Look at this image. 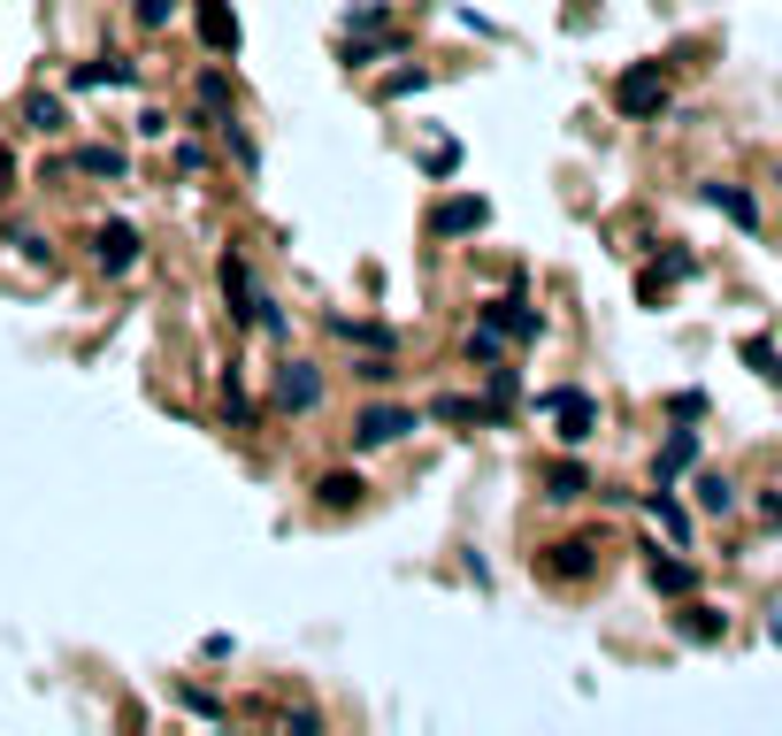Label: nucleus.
I'll return each instance as SVG.
<instances>
[{
	"label": "nucleus",
	"mask_w": 782,
	"mask_h": 736,
	"mask_svg": "<svg viewBox=\"0 0 782 736\" xmlns=\"http://www.w3.org/2000/svg\"><path fill=\"white\" fill-rule=\"evenodd\" d=\"M614 108L636 116V124H660V116H667V77H660V62H629L622 77H614Z\"/></svg>",
	"instance_id": "1"
},
{
	"label": "nucleus",
	"mask_w": 782,
	"mask_h": 736,
	"mask_svg": "<svg viewBox=\"0 0 782 736\" xmlns=\"http://www.w3.org/2000/svg\"><path fill=\"white\" fill-rule=\"evenodd\" d=\"M537 407L553 415V438L560 445H583L591 430H599V399H591V392H545Z\"/></svg>",
	"instance_id": "2"
},
{
	"label": "nucleus",
	"mask_w": 782,
	"mask_h": 736,
	"mask_svg": "<svg viewBox=\"0 0 782 736\" xmlns=\"http://www.w3.org/2000/svg\"><path fill=\"white\" fill-rule=\"evenodd\" d=\"M483 223H491V200H475V192H453L430 207V238H475Z\"/></svg>",
	"instance_id": "3"
},
{
	"label": "nucleus",
	"mask_w": 782,
	"mask_h": 736,
	"mask_svg": "<svg viewBox=\"0 0 782 736\" xmlns=\"http://www.w3.org/2000/svg\"><path fill=\"white\" fill-rule=\"evenodd\" d=\"M407 430H422V415H415V407H361V415H353V445H361V452H368V445L407 438Z\"/></svg>",
	"instance_id": "4"
},
{
	"label": "nucleus",
	"mask_w": 782,
	"mask_h": 736,
	"mask_svg": "<svg viewBox=\"0 0 782 736\" xmlns=\"http://www.w3.org/2000/svg\"><path fill=\"white\" fill-rule=\"evenodd\" d=\"M277 407H285V415H314V407H322V376H314L308 361H285V369H277Z\"/></svg>",
	"instance_id": "5"
},
{
	"label": "nucleus",
	"mask_w": 782,
	"mask_h": 736,
	"mask_svg": "<svg viewBox=\"0 0 782 736\" xmlns=\"http://www.w3.org/2000/svg\"><path fill=\"white\" fill-rule=\"evenodd\" d=\"M192 23H200L207 54H238V15H231V0H192Z\"/></svg>",
	"instance_id": "6"
},
{
	"label": "nucleus",
	"mask_w": 782,
	"mask_h": 736,
	"mask_svg": "<svg viewBox=\"0 0 782 736\" xmlns=\"http://www.w3.org/2000/svg\"><path fill=\"white\" fill-rule=\"evenodd\" d=\"M93 262H100L108 277H124V269L139 262V231H131V223H100V238H93Z\"/></svg>",
	"instance_id": "7"
},
{
	"label": "nucleus",
	"mask_w": 782,
	"mask_h": 736,
	"mask_svg": "<svg viewBox=\"0 0 782 736\" xmlns=\"http://www.w3.org/2000/svg\"><path fill=\"white\" fill-rule=\"evenodd\" d=\"M483 322H491V330H499V338H522V345H529V338H537V330H545V322H537V307H529V299H491V307H483Z\"/></svg>",
	"instance_id": "8"
},
{
	"label": "nucleus",
	"mask_w": 782,
	"mask_h": 736,
	"mask_svg": "<svg viewBox=\"0 0 782 736\" xmlns=\"http://www.w3.org/2000/svg\"><path fill=\"white\" fill-rule=\"evenodd\" d=\"M706 207H721L737 231H760V200H752L744 184H706Z\"/></svg>",
	"instance_id": "9"
},
{
	"label": "nucleus",
	"mask_w": 782,
	"mask_h": 736,
	"mask_svg": "<svg viewBox=\"0 0 782 736\" xmlns=\"http://www.w3.org/2000/svg\"><path fill=\"white\" fill-rule=\"evenodd\" d=\"M591 553H599L591 537H568V545H553V553H545V576H560V584H583V576H591Z\"/></svg>",
	"instance_id": "10"
},
{
	"label": "nucleus",
	"mask_w": 782,
	"mask_h": 736,
	"mask_svg": "<svg viewBox=\"0 0 782 736\" xmlns=\"http://www.w3.org/2000/svg\"><path fill=\"white\" fill-rule=\"evenodd\" d=\"M652 590H660V598H690V590H698V568H690V561H660V553H652Z\"/></svg>",
	"instance_id": "11"
},
{
	"label": "nucleus",
	"mask_w": 782,
	"mask_h": 736,
	"mask_svg": "<svg viewBox=\"0 0 782 736\" xmlns=\"http://www.w3.org/2000/svg\"><path fill=\"white\" fill-rule=\"evenodd\" d=\"M690 460H698V430H675V438L660 445V468H652V476H660V483H675Z\"/></svg>",
	"instance_id": "12"
},
{
	"label": "nucleus",
	"mask_w": 782,
	"mask_h": 736,
	"mask_svg": "<svg viewBox=\"0 0 782 736\" xmlns=\"http://www.w3.org/2000/svg\"><path fill=\"white\" fill-rule=\"evenodd\" d=\"M545 491H553V499H583V491H591V468H583V460H553V468H545Z\"/></svg>",
	"instance_id": "13"
},
{
	"label": "nucleus",
	"mask_w": 782,
	"mask_h": 736,
	"mask_svg": "<svg viewBox=\"0 0 782 736\" xmlns=\"http://www.w3.org/2000/svg\"><path fill=\"white\" fill-rule=\"evenodd\" d=\"M361 491H368V483H361L353 468H330V476L314 483V499H322V506H361Z\"/></svg>",
	"instance_id": "14"
},
{
	"label": "nucleus",
	"mask_w": 782,
	"mask_h": 736,
	"mask_svg": "<svg viewBox=\"0 0 782 736\" xmlns=\"http://www.w3.org/2000/svg\"><path fill=\"white\" fill-rule=\"evenodd\" d=\"M675 629H683L690 644H721V614H714V606H683V614H675Z\"/></svg>",
	"instance_id": "15"
},
{
	"label": "nucleus",
	"mask_w": 782,
	"mask_h": 736,
	"mask_svg": "<svg viewBox=\"0 0 782 736\" xmlns=\"http://www.w3.org/2000/svg\"><path fill=\"white\" fill-rule=\"evenodd\" d=\"M698 506H706V514H737V483L706 468V476H698Z\"/></svg>",
	"instance_id": "16"
},
{
	"label": "nucleus",
	"mask_w": 782,
	"mask_h": 736,
	"mask_svg": "<svg viewBox=\"0 0 782 736\" xmlns=\"http://www.w3.org/2000/svg\"><path fill=\"white\" fill-rule=\"evenodd\" d=\"M23 116H31V131H62V124H69V108H62L54 93H31V100H23Z\"/></svg>",
	"instance_id": "17"
},
{
	"label": "nucleus",
	"mask_w": 782,
	"mask_h": 736,
	"mask_svg": "<svg viewBox=\"0 0 782 736\" xmlns=\"http://www.w3.org/2000/svg\"><path fill=\"white\" fill-rule=\"evenodd\" d=\"M77 85H139V70H131V62H85Z\"/></svg>",
	"instance_id": "18"
},
{
	"label": "nucleus",
	"mask_w": 782,
	"mask_h": 736,
	"mask_svg": "<svg viewBox=\"0 0 782 736\" xmlns=\"http://www.w3.org/2000/svg\"><path fill=\"white\" fill-rule=\"evenodd\" d=\"M652 522H660V530H667V537H690V514H683V506H675V499H667V483H660V491H652Z\"/></svg>",
	"instance_id": "19"
},
{
	"label": "nucleus",
	"mask_w": 782,
	"mask_h": 736,
	"mask_svg": "<svg viewBox=\"0 0 782 736\" xmlns=\"http://www.w3.org/2000/svg\"><path fill=\"white\" fill-rule=\"evenodd\" d=\"M744 361H752V376H768V384H782V353L768 345V338H744Z\"/></svg>",
	"instance_id": "20"
},
{
	"label": "nucleus",
	"mask_w": 782,
	"mask_h": 736,
	"mask_svg": "<svg viewBox=\"0 0 782 736\" xmlns=\"http://www.w3.org/2000/svg\"><path fill=\"white\" fill-rule=\"evenodd\" d=\"M200 108H207V116H231V77H223V70L200 77Z\"/></svg>",
	"instance_id": "21"
},
{
	"label": "nucleus",
	"mask_w": 782,
	"mask_h": 736,
	"mask_svg": "<svg viewBox=\"0 0 782 736\" xmlns=\"http://www.w3.org/2000/svg\"><path fill=\"white\" fill-rule=\"evenodd\" d=\"M330 330H338V338H361V345H392L384 322H345V314H330Z\"/></svg>",
	"instance_id": "22"
},
{
	"label": "nucleus",
	"mask_w": 782,
	"mask_h": 736,
	"mask_svg": "<svg viewBox=\"0 0 782 736\" xmlns=\"http://www.w3.org/2000/svg\"><path fill=\"white\" fill-rule=\"evenodd\" d=\"M77 169H93V177H124V153H116V147H85V153H77Z\"/></svg>",
	"instance_id": "23"
},
{
	"label": "nucleus",
	"mask_w": 782,
	"mask_h": 736,
	"mask_svg": "<svg viewBox=\"0 0 782 736\" xmlns=\"http://www.w3.org/2000/svg\"><path fill=\"white\" fill-rule=\"evenodd\" d=\"M430 415H438V423H483L475 399H430Z\"/></svg>",
	"instance_id": "24"
},
{
	"label": "nucleus",
	"mask_w": 782,
	"mask_h": 736,
	"mask_svg": "<svg viewBox=\"0 0 782 736\" xmlns=\"http://www.w3.org/2000/svg\"><path fill=\"white\" fill-rule=\"evenodd\" d=\"M667 415H675V423H698V415H706V392H675Z\"/></svg>",
	"instance_id": "25"
},
{
	"label": "nucleus",
	"mask_w": 782,
	"mask_h": 736,
	"mask_svg": "<svg viewBox=\"0 0 782 736\" xmlns=\"http://www.w3.org/2000/svg\"><path fill=\"white\" fill-rule=\"evenodd\" d=\"M469 361H499V330H491V322L469 330Z\"/></svg>",
	"instance_id": "26"
},
{
	"label": "nucleus",
	"mask_w": 782,
	"mask_h": 736,
	"mask_svg": "<svg viewBox=\"0 0 782 736\" xmlns=\"http://www.w3.org/2000/svg\"><path fill=\"white\" fill-rule=\"evenodd\" d=\"M392 46H399V39H368V46H345V62H353V70H368V62H376V54H392Z\"/></svg>",
	"instance_id": "27"
},
{
	"label": "nucleus",
	"mask_w": 782,
	"mask_h": 736,
	"mask_svg": "<svg viewBox=\"0 0 782 736\" xmlns=\"http://www.w3.org/2000/svg\"><path fill=\"white\" fill-rule=\"evenodd\" d=\"M422 85H430L422 70H399V77H384V100H399V93H422Z\"/></svg>",
	"instance_id": "28"
},
{
	"label": "nucleus",
	"mask_w": 782,
	"mask_h": 736,
	"mask_svg": "<svg viewBox=\"0 0 782 736\" xmlns=\"http://www.w3.org/2000/svg\"><path fill=\"white\" fill-rule=\"evenodd\" d=\"M169 8L176 0H139V23H169Z\"/></svg>",
	"instance_id": "29"
},
{
	"label": "nucleus",
	"mask_w": 782,
	"mask_h": 736,
	"mask_svg": "<svg viewBox=\"0 0 782 736\" xmlns=\"http://www.w3.org/2000/svg\"><path fill=\"white\" fill-rule=\"evenodd\" d=\"M8 192H15V153L0 147V200H8Z\"/></svg>",
	"instance_id": "30"
}]
</instances>
